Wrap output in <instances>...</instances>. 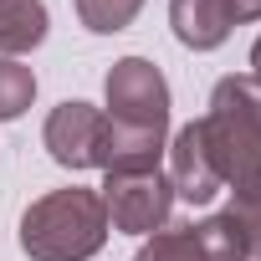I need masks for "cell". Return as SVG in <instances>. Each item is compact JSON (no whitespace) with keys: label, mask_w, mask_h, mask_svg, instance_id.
<instances>
[{"label":"cell","mask_w":261,"mask_h":261,"mask_svg":"<svg viewBox=\"0 0 261 261\" xmlns=\"http://www.w3.org/2000/svg\"><path fill=\"white\" fill-rule=\"evenodd\" d=\"M108 97V164L102 174L159 169L169 149V82L149 57H118L102 77Z\"/></svg>","instance_id":"cell-1"},{"label":"cell","mask_w":261,"mask_h":261,"mask_svg":"<svg viewBox=\"0 0 261 261\" xmlns=\"http://www.w3.org/2000/svg\"><path fill=\"white\" fill-rule=\"evenodd\" d=\"M41 144L46 154L62 164V169H102L108 164V113L72 97V102H57L46 128H41Z\"/></svg>","instance_id":"cell-5"},{"label":"cell","mask_w":261,"mask_h":261,"mask_svg":"<svg viewBox=\"0 0 261 261\" xmlns=\"http://www.w3.org/2000/svg\"><path fill=\"white\" fill-rule=\"evenodd\" d=\"M97 195H102V205H108V225H113V230H123V236L164 230V225H169V210H174L169 174H159V169L108 174Z\"/></svg>","instance_id":"cell-4"},{"label":"cell","mask_w":261,"mask_h":261,"mask_svg":"<svg viewBox=\"0 0 261 261\" xmlns=\"http://www.w3.org/2000/svg\"><path fill=\"white\" fill-rule=\"evenodd\" d=\"M251 77L261 82V36H256V46H251Z\"/></svg>","instance_id":"cell-14"},{"label":"cell","mask_w":261,"mask_h":261,"mask_svg":"<svg viewBox=\"0 0 261 261\" xmlns=\"http://www.w3.org/2000/svg\"><path fill=\"white\" fill-rule=\"evenodd\" d=\"M205 154L220 174V185L246 200L261 195V82L246 77H220L210 92L205 118H195Z\"/></svg>","instance_id":"cell-2"},{"label":"cell","mask_w":261,"mask_h":261,"mask_svg":"<svg viewBox=\"0 0 261 261\" xmlns=\"http://www.w3.org/2000/svg\"><path fill=\"white\" fill-rule=\"evenodd\" d=\"M169 26H174L179 46L215 51V46L230 41L241 16H236V0H169Z\"/></svg>","instance_id":"cell-7"},{"label":"cell","mask_w":261,"mask_h":261,"mask_svg":"<svg viewBox=\"0 0 261 261\" xmlns=\"http://www.w3.org/2000/svg\"><path fill=\"white\" fill-rule=\"evenodd\" d=\"M251 261H261V251H256V256H251Z\"/></svg>","instance_id":"cell-15"},{"label":"cell","mask_w":261,"mask_h":261,"mask_svg":"<svg viewBox=\"0 0 261 261\" xmlns=\"http://www.w3.org/2000/svg\"><path fill=\"white\" fill-rule=\"evenodd\" d=\"M134 261H210V256H205L195 225H164V230H154V236L139 246Z\"/></svg>","instance_id":"cell-11"},{"label":"cell","mask_w":261,"mask_h":261,"mask_svg":"<svg viewBox=\"0 0 261 261\" xmlns=\"http://www.w3.org/2000/svg\"><path fill=\"white\" fill-rule=\"evenodd\" d=\"M169 190L179 195V200H190V205H210L225 185H220V174H215V164H210V154H205V139H200V128L195 123H185L179 134L169 139Z\"/></svg>","instance_id":"cell-6"},{"label":"cell","mask_w":261,"mask_h":261,"mask_svg":"<svg viewBox=\"0 0 261 261\" xmlns=\"http://www.w3.org/2000/svg\"><path fill=\"white\" fill-rule=\"evenodd\" d=\"M236 16H241V26L246 21H261V0H236Z\"/></svg>","instance_id":"cell-13"},{"label":"cell","mask_w":261,"mask_h":261,"mask_svg":"<svg viewBox=\"0 0 261 261\" xmlns=\"http://www.w3.org/2000/svg\"><path fill=\"white\" fill-rule=\"evenodd\" d=\"M36 102V72L21 57H0V123H16Z\"/></svg>","instance_id":"cell-10"},{"label":"cell","mask_w":261,"mask_h":261,"mask_svg":"<svg viewBox=\"0 0 261 261\" xmlns=\"http://www.w3.org/2000/svg\"><path fill=\"white\" fill-rule=\"evenodd\" d=\"M108 241V205L97 190H51L21 215V251L31 261H92Z\"/></svg>","instance_id":"cell-3"},{"label":"cell","mask_w":261,"mask_h":261,"mask_svg":"<svg viewBox=\"0 0 261 261\" xmlns=\"http://www.w3.org/2000/svg\"><path fill=\"white\" fill-rule=\"evenodd\" d=\"M195 236H200V246H205V256H210V261H251L246 230H241V220L230 215V205H225V210H215V215H205V220L195 225Z\"/></svg>","instance_id":"cell-9"},{"label":"cell","mask_w":261,"mask_h":261,"mask_svg":"<svg viewBox=\"0 0 261 261\" xmlns=\"http://www.w3.org/2000/svg\"><path fill=\"white\" fill-rule=\"evenodd\" d=\"M46 0H0V57H26L46 41Z\"/></svg>","instance_id":"cell-8"},{"label":"cell","mask_w":261,"mask_h":261,"mask_svg":"<svg viewBox=\"0 0 261 261\" xmlns=\"http://www.w3.org/2000/svg\"><path fill=\"white\" fill-rule=\"evenodd\" d=\"M139 11H144V0H77V21L87 31H97V36L128 31Z\"/></svg>","instance_id":"cell-12"}]
</instances>
